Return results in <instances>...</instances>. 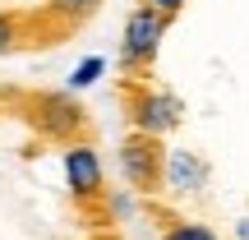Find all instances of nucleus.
<instances>
[{
    "mask_svg": "<svg viewBox=\"0 0 249 240\" xmlns=\"http://www.w3.org/2000/svg\"><path fill=\"white\" fill-rule=\"evenodd\" d=\"M166 28H171V18L157 14L152 5H139L129 18H124V37H120V65H124V74H134V79H139V74L157 60Z\"/></svg>",
    "mask_w": 249,
    "mask_h": 240,
    "instance_id": "f257e3e1",
    "label": "nucleus"
},
{
    "mask_svg": "<svg viewBox=\"0 0 249 240\" xmlns=\"http://www.w3.org/2000/svg\"><path fill=\"white\" fill-rule=\"evenodd\" d=\"M124 107H129V125L134 134H148V139H161V134H171L185 116V102L176 97V92L166 88H148V83H134L129 92H124Z\"/></svg>",
    "mask_w": 249,
    "mask_h": 240,
    "instance_id": "f03ea898",
    "label": "nucleus"
},
{
    "mask_svg": "<svg viewBox=\"0 0 249 240\" xmlns=\"http://www.w3.org/2000/svg\"><path fill=\"white\" fill-rule=\"evenodd\" d=\"M120 176L129 180V189H139V194L166 189V148H161V139L129 134V139L120 143Z\"/></svg>",
    "mask_w": 249,
    "mask_h": 240,
    "instance_id": "7ed1b4c3",
    "label": "nucleus"
},
{
    "mask_svg": "<svg viewBox=\"0 0 249 240\" xmlns=\"http://www.w3.org/2000/svg\"><path fill=\"white\" fill-rule=\"evenodd\" d=\"M33 120L46 139H65L74 143L83 134V107L70 97V92H37L33 97Z\"/></svg>",
    "mask_w": 249,
    "mask_h": 240,
    "instance_id": "20e7f679",
    "label": "nucleus"
},
{
    "mask_svg": "<svg viewBox=\"0 0 249 240\" xmlns=\"http://www.w3.org/2000/svg\"><path fill=\"white\" fill-rule=\"evenodd\" d=\"M65 180H70L74 199H97L102 194V157L92 143H70L65 148Z\"/></svg>",
    "mask_w": 249,
    "mask_h": 240,
    "instance_id": "39448f33",
    "label": "nucleus"
},
{
    "mask_svg": "<svg viewBox=\"0 0 249 240\" xmlns=\"http://www.w3.org/2000/svg\"><path fill=\"white\" fill-rule=\"evenodd\" d=\"M166 185L176 194H198L208 185V162L198 152L180 148V152H166Z\"/></svg>",
    "mask_w": 249,
    "mask_h": 240,
    "instance_id": "423d86ee",
    "label": "nucleus"
},
{
    "mask_svg": "<svg viewBox=\"0 0 249 240\" xmlns=\"http://www.w3.org/2000/svg\"><path fill=\"white\" fill-rule=\"evenodd\" d=\"M102 5H107V0H51V5H46V14H51L55 23L70 33V28H79L83 18H92Z\"/></svg>",
    "mask_w": 249,
    "mask_h": 240,
    "instance_id": "0eeeda50",
    "label": "nucleus"
},
{
    "mask_svg": "<svg viewBox=\"0 0 249 240\" xmlns=\"http://www.w3.org/2000/svg\"><path fill=\"white\" fill-rule=\"evenodd\" d=\"M18 46H28V18L5 14V9H0V55L18 51Z\"/></svg>",
    "mask_w": 249,
    "mask_h": 240,
    "instance_id": "6e6552de",
    "label": "nucleus"
},
{
    "mask_svg": "<svg viewBox=\"0 0 249 240\" xmlns=\"http://www.w3.org/2000/svg\"><path fill=\"white\" fill-rule=\"evenodd\" d=\"M161 240H222V236L213 226H203V222H171L161 231Z\"/></svg>",
    "mask_w": 249,
    "mask_h": 240,
    "instance_id": "1a4fd4ad",
    "label": "nucleus"
},
{
    "mask_svg": "<svg viewBox=\"0 0 249 240\" xmlns=\"http://www.w3.org/2000/svg\"><path fill=\"white\" fill-rule=\"evenodd\" d=\"M102 70H107V60H102V55H88V60H79V65H74V74H70V88L79 92V88H88V83H97V79H102Z\"/></svg>",
    "mask_w": 249,
    "mask_h": 240,
    "instance_id": "9d476101",
    "label": "nucleus"
},
{
    "mask_svg": "<svg viewBox=\"0 0 249 240\" xmlns=\"http://www.w3.org/2000/svg\"><path fill=\"white\" fill-rule=\"evenodd\" d=\"M143 5H152V9H157V14H166V18H176L180 9L189 5V0H143Z\"/></svg>",
    "mask_w": 249,
    "mask_h": 240,
    "instance_id": "9b49d317",
    "label": "nucleus"
},
{
    "mask_svg": "<svg viewBox=\"0 0 249 240\" xmlns=\"http://www.w3.org/2000/svg\"><path fill=\"white\" fill-rule=\"evenodd\" d=\"M235 236H240V240H249V217H240V226H235Z\"/></svg>",
    "mask_w": 249,
    "mask_h": 240,
    "instance_id": "f8f14e48",
    "label": "nucleus"
}]
</instances>
